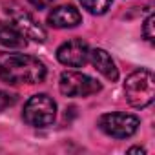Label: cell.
<instances>
[{
  "mask_svg": "<svg viewBox=\"0 0 155 155\" xmlns=\"http://www.w3.org/2000/svg\"><path fill=\"white\" fill-rule=\"evenodd\" d=\"M46 79V66L31 55L0 53V81L6 84H37Z\"/></svg>",
  "mask_w": 155,
  "mask_h": 155,
  "instance_id": "1",
  "label": "cell"
},
{
  "mask_svg": "<svg viewBox=\"0 0 155 155\" xmlns=\"http://www.w3.org/2000/svg\"><path fill=\"white\" fill-rule=\"evenodd\" d=\"M126 101L133 108H146L155 97V77L150 69L133 71L124 82Z\"/></svg>",
  "mask_w": 155,
  "mask_h": 155,
  "instance_id": "2",
  "label": "cell"
},
{
  "mask_svg": "<svg viewBox=\"0 0 155 155\" xmlns=\"http://www.w3.org/2000/svg\"><path fill=\"white\" fill-rule=\"evenodd\" d=\"M57 117V104L55 101L46 95H33L24 106V120L33 128H46Z\"/></svg>",
  "mask_w": 155,
  "mask_h": 155,
  "instance_id": "3",
  "label": "cell"
},
{
  "mask_svg": "<svg viewBox=\"0 0 155 155\" xmlns=\"http://www.w3.org/2000/svg\"><path fill=\"white\" fill-rule=\"evenodd\" d=\"M58 90L66 97H88L101 91V84L81 71H64L58 81Z\"/></svg>",
  "mask_w": 155,
  "mask_h": 155,
  "instance_id": "4",
  "label": "cell"
},
{
  "mask_svg": "<svg viewBox=\"0 0 155 155\" xmlns=\"http://www.w3.org/2000/svg\"><path fill=\"white\" fill-rule=\"evenodd\" d=\"M99 126L110 137L128 139L139 130L140 120L139 117L130 115V113H106L99 119Z\"/></svg>",
  "mask_w": 155,
  "mask_h": 155,
  "instance_id": "5",
  "label": "cell"
},
{
  "mask_svg": "<svg viewBox=\"0 0 155 155\" xmlns=\"http://www.w3.org/2000/svg\"><path fill=\"white\" fill-rule=\"evenodd\" d=\"M57 58L60 64L69 68H82L90 60V48L81 38H71L57 49Z\"/></svg>",
  "mask_w": 155,
  "mask_h": 155,
  "instance_id": "6",
  "label": "cell"
},
{
  "mask_svg": "<svg viewBox=\"0 0 155 155\" xmlns=\"http://www.w3.org/2000/svg\"><path fill=\"white\" fill-rule=\"evenodd\" d=\"M8 13H9L13 24L22 31V35H24L26 38H31V40H35V42H44V40H46V31H44V28H42L29 13H26V11L20 9V8H13V9H9Z\"/></svg>",
  "mask_w": 155,
  "mask_h": 155,
  "instance_id": "7",
  "label": "cell"
},
{
  "mask_svg": "<svg viewBox=\"0 0 155 155\" xmlns=\"http://www.w3.org/2000/svg\"><path fill=\"white\" fill-rule=\"evenodd\" d=\"M81 20H82L81 13L73 6H58V8L51 9V13L48 15V24L51 28H57V29L75 28L81 24Z\"/></svg>",
  "mask_w": 155,
  "mask_h": 155,
  "instance_id": "8",
  "label": "cell"
},
{
  "mask_svg": "<svg viewBox=\"0 0 155 155\" xmlns=\"http://www.w3.org/2000/svg\"><path fill=\"white\" fill-rule=\"evenodd\" d=\"M90 62L93 64V68L99 73H102L106 77L108 81L115 82L119 79V69H117V66H115V62H113V58H111V55L108 51H104L101 48L91 49L90 51Z\"/></svg>",
  "mask_w": 155,
  "mask_h": 155,
  "instance_id": "9",
  "label": "cell"
},
{
  "mask_svg": "<svg viewBox=\"0 0 155 155\" xmlns=\"http://www.w3.org/2000/svg\"><path fill=\"white\" fill-rule=\"evenodd\" d=\"M26 44H28L26 37L15 24L0 22V46L20 49V48H26Z\"/></svg>",
  "mask_w": 155,
  "mask_h": 155,
  "instance_id": "10",
  "label": "cell"
},
{
  "mask_svg": "<svg viewBox=\"0 0 155 155\" xmlns=\"http://www.w3.org/2000/svg\"><path fill=\"white\" fill-rule=\"evenodd\" d=\"M84 9H88L91 15H104L113 0H79Z\"/></svg>",
  "mask_w": 155,
  "mask_h": 155,
  "instance_id": "11",
  "label": "cell"
},
{
  "mask_svg": "<svg viewBox=\"0 0 155 155\" xmlns=\"http://www.w3.org/2000/svg\"><path fill=\"white\" fill-rule=\"evenodd\" d=\"M153 26H155V17H153V15H150V17L144 20V28H142V35H144V38H146L150 44H153V42H155Z\"/></svg>",
  "mask_w": 155,
  "mask_h": 155,
  "instance_id": "12",
  "label": "cell"
},
{
  "mask_svg": "<svg viewBox=\"0 0 155 155\" xmlns=\"http://www.w3.org/2000/svg\"><path fill=\"white\" fill-rule=\"evenodd\" d=\"M15 102H17V97H15V95H11V93H8V91H0V111L8 110V108L13 106Z\"/></svg>",
  "mask_w": 155,
  "mask_h": 155,
  "instance_id": "13",
  "label": "cell"
},
{
  "mask_svg": "<svg viewBox=\"0 0 155 155\" xmlns=\"http://www.w3.org/2000/svg\"><path fill=\"white\" fill-rule=\"evenodd\" d=\"M53 2H55V0H29V4H31L33 8H37V9H46V8H49Z\"/></svg>",
  "mask_w": 155,
  "mask_h": 155,
  "instance_id": "14",
  "label": "cell"
},
{
  "mask_svg": "<svg viewBox=\"0 0 155 155\" xmlns=\"http://www.w3.org/2000/svg\"><path fill=\"white\" fill-rule=\"evenodd\" d=\"M128 153H146V150H144V148H140V146H133V148H130V150H128Z\"/></svg>",
  "mask_w": 155,
  "mask_h": 155,
  "instance_id": "15",
  "label": "cell"
}]
</instances>
